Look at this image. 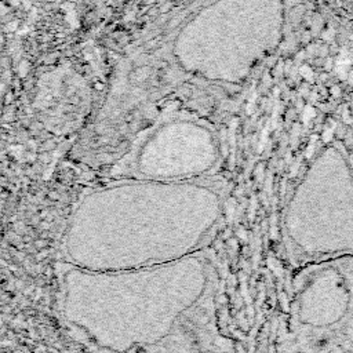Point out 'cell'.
Wrapping results in <instances>:
<instances>
[{
	"label": "cell",
	"instance_id": "cell-1",
	"mask_svg": "<svg viewBox=\"0 0 353 353\" xmlns=\"http://www.w3.org/2000/svg\"><path fill=\"white\" fill-rule=\"evenodd\" d=\"M284 353H353V255L310 262L294 283Z\"/></svg>",
	"mask_w": 353,
	"mask_h": 353
},
{
	"label": "cell",
	"instance_id": "cell-2",
	"mask_svg": "<svg viewBox=\"0 0 353 353\" xmlns=\"http://www.w3.org/2000/svg\"><path fill=\"white\" fill-rule=\"evenodd\" d=\"M296 193L301 226L294 241L305 265L353 255V172L345 156L327 148Z\"/></svg>",
	"mask_w": 353,
	"mask_h": 353
}]
</instances>
